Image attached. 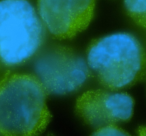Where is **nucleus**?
Here are the masks:
<instances>
[{"label":"nucleus","instance_id":"1","mask_svg":"<svg viewBox=\"0 0 146 136\" xmlns=\"http://www.w3.org/2000/svg\"><path fill=\"white\" fill-rule=\"evenodd\" d=\"M47 92L34 74L7 72L0 80V133L35 135L46 128Z\"/></svg>","mask_w":146,"mask_h":136},{"label":"nucleus","instance_id":"2","mask_svg":"<svg viewBox=\"0 0 146 136\" xmlns=\"http://www.w3.org/2000/svg\"><path fill=\"white\" fill-rule=\"evenodd\" d=\"M90 70L110 90L130 87L146 75V51L129 33H115L93 40L86 51Z\"/></svg>","mask_w":146,"mask_h":136},{"label":"nucleus","instance_id":"10","mask_svg":"<svg viewBox=\"0 0 146 136\" xmlns=\"http://www.w3.org/2000/svg\"><path fill=\"white\" fill-rule=\"evenodd\" d=\"M0 134H1V133H0Z\"/></svg>","mask_w":146,"mask_h":136},{"label":"nucleus","instance_id":"9","mask_svg":"<svg viewBox=\"0 0 146 136\" xmlns=\"http://www.w3.org/2000/svg\"><path fill=\"white\" fill-rule=\"evenodd\" d=\"M137 132L139 135H146V126H141V127H139Z\"/></svg>","mask_w":146,"mask_h":136},{"label":"nucleus","instance_id":"7","mask_svg":"<svg viewBox=\"0 0 146 136\" xmlns=\"http://www.w3.org/2000/svg\"><path fill=\"white\" fill-rule=\"evenodd\" d=\"M124 7L136 24L146 28V0H124Z\"/></svg>","mask_w":146,"mask_h":136},{"label":"nucleus","instance_id":"4","mask_svg":"<svg viewBox=\"0 0 146 136\" xmlns=\"http://www.w3.org/2000/svg\"><path fill=\"white\" fill-rule=\"evenodd\" d=\"M33 74L47 94L67 95L80 90L91 76L87 60L74 49L51 43L33 57Z\"/></svg>","mask_w":146,"mask_h":136},{"label":"nucleus","instance_id":"3","mask_svg":"<svg viewBox=\"0 0 146 136\" xmlns=\"http://www.w3.org/2000/svg\"><path fill=\"white\" fill-rule=\"evenodd\" d=\"M46 28L29 0H0V63L14 67L44 45Z\"/></svg>","mask_w":146,"mask_h":136},{"label":"nucleus","instance_id":"6","mask_svg":"<svg viewBox=\"0 0 146 136\" xmlns=\"http://www.w3.org/2000/svg\"><path fill=\"white\" fill-rule=\"evenodd\" d=\"M134 100L124 92L89 90L76 100V113L91 127L117 124L131 119Z\"/></svg>","mask_w":146,"mask_h":136},{"label":"nucleus","instance_id":"8","mask_svg":"<svg viewBox=\"0 0 146 136\" xmlns=\"http://www.w3.org/2000/svg\"><path fill=\"white\" fill-rule=\"evenodd\" d=\"M94 135H107V136H113V135H128L126 131L117 126L116 124H108L101 127L97 128L94 131Z\"/></svg>","mask_w":146,"mask_h":136},{"label":"nucleus","instance_id":"5","mask_svg":"<svg viewBox=\"0 0 146 136\" xmlns=\"http://www.w3.org/2000/svg\"><path fill=\"white\" fill-rule=\"evenodd\" d=\"M95 0H37V11L46 30L57 39H70L91 22Z\"/></svg>","mask_w":146,"mask_h":136}]
</instances>
